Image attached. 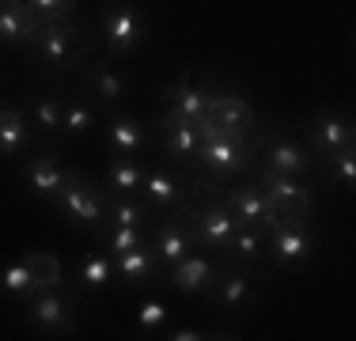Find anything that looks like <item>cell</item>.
<instances>
[{
	"mask_svg": "<svg viewBox=\"0 0 356 341\" xmlns=\"http://www.w3.org/2000/svg\"><path fill=\"white\" fill-rule=\"evenodd\" d=\"M197 125V136H201V148H197V159L193 167L209 170L213 178H239L243 170H250V156L258 148L261 133H235V129H224L216 122H193Z\"/></svg>",
	"mask_w": 356,
	"mask_h": 341,
	"instance_id": "6da1fadb",
	"label": "cell"
},
{
	"mask_svg": "<svg viewBox=\"0 0 356 341\" xmlns=\"http://www.w3.org/2000/svg\"><path fill=\"white\" fill-rule=\"evenodd\" d=\"M35 46L42 49V61L49 68H65V72H76L83 65V54H88V42H83L80 27L72 23V15H65V19H42Z\"/></svg>",
	"mask_w": 356,
	"mask_h": 341,
	"instance_id": "7a4b0ae2",
	"label": "cell"
},
{
	"mask_svg": "<svg viewBox=\"0 0 356 341\" xmlns=\"http://www.w3.org/2000/svg\"><path fill=\"white\" fill-rule=\"evenodd\" d=\"M250 175L258 178V186L269 193V201L277 205V212L288 220H303L307 224L311 212H315V193H311L307 182H300V178L292 175H281V170H269V167H250Z\"/></svg>",
	"mask_w": 356,
	"mask_h": 341,
	"instance_id": "3957f363",
	"label": "cell"
},
{
	"mask_svg": "<svg viewBox=\"0 0 356 341\" xmlns=\"http://www.w3.org/2000/svg\"><path fill=\"white\" fill-rule=\"evenodd\" d=\"M61 216L76 220V224H91V228H103L106 224V190L91 186L80 170H69L65 178V190L54 205Z\"/></svg>",
	"mask_w": 356,
	"mask_h": 341,
	"instance_id": "277c9868",
	"label": "cell"
},
{
	"mask_svg": "<svg viewBox=\"0 0 356 341\" xmlns=\"http://www.w3.org/2000/svg\"><path fill=\"white\" fill-rule=\"evenodd\" d=\"M220 201L227 205V212H232L239 224H250V228H261V232H269V228L281 220V212H277V205L269 201V193L261 190L258 182H235L227 186V190H220Z\"/></svg>",
	"mask_w": 356,
	"mask_h": 341,
	"instance_id": "5b68a950",
	"label": "cell"
},
{
	"mask_svg": "<svg viewBox=\"0 0 356 341\" xmlns=\"http://www.w3.org/2000/svg\"><path fill=\"white\" fill-rule=\"evenodd\" d=\"M103 38H106L110 54H133L148 38V27H144V19L137 15V8L118 4V8H106L103 12Z\"/></svg>",
	"mask_w": 356,
	"mask_h": 341,
	"instance_id": "8992f818",
	"label": "cell"
},
{
	"mask_svg": "<svg viewBox=\"0 0 356 341\" xmlns=\"http://www.w3.org/2000/svg\"><path fill=\"white\" fill-rule=\"evenodd\" d=\"M261 159H266L269 170H281V175L303 178L311 167H315V156L303 141H292V136H261L258 141Z\"/></svg>",
	"mask_w": 356,
	"mask_h": 341,
	"instance_id": "52a82bcc",
	"label": "cell"
},
{
	"mask_svg": "<svg viewBox=\"0 0 356 341\" xmlns=\"http://www.w3.org/2000/svg\"><path fill=\"white\" fill-rule=\"evenodd\" d=\"M269 239H273V254L281 266H300V262L311 258V251H315V235H311V228L303 224V220H288L281 216L273 228L266 232Z\"/></svg>",
	"mask_w": 356,
	"mask_h": 341,
	"instance_id": "ba28073f",
	"label": "cell"
},
{
	"mask_svg": "<svg viewBox=\"0 0 356 341\" xmlns=\"http://www.w3.org/2000/svg\"><path fill=\"white\" fill-rule=\"evenodd\" d=\"M190 178L182 170H167V167H156V170H144L140 178V190H144V201L152 209H163V212H175L178 205H186V193H190Z\"/></svg>",
	"mask_w": 356,
	"mask_h": 341,
	"instance_id": "9c48e42d",
	"label": "cell"
},
{
	"mask_svg": "<svg viewBox=\"0 0 356 341\" xmlns=\"http://www.w3.org/2000/svg\"><path fill=\"white\" fill-rule=\"evenodd\" d=\"M27 319L35 322V326L49 330V334H69L72 330V307L57 288H38V292L31 296Z\"/></svg>",
	"mask_w": 356,
	"mask_h": 341,
	"instance_id": "30bf717a",
	"label": "cell"
},
{
	"mask_svg": "<svg viewBox=\"0 0 356 341\" xmlns=\"http://www.w3.org/2000/svg\"><path fill=\"white\" fill-rule=\"evenodd\" d=\"M307 148H311L315 159H330L341 148H353V125L345 122L341 114H330L326 110V114L315 118V129H311V136H307Z\"/></svg>",
	"mask_w": 356,
	"mask_h": 341,
	"instance_id": "8fae6325",
	"label": "cell"
},
{
	"mask_svg": "<svg viewBox=\"0 0 356 341\" xmlns=\"http://www.w3.org/2000/svg\"><path fill=\"white\" fill-rule=\"evenodd\" d=\"M205 118L216 125H224V129H235V133H258L254 106L243 95H209Z\"/></svg>",
	"mask_w": 356,
	"mask_h": 341,
	"instance_id": "7c38bea8",
	"label": "cell"
},
{
	"mask_svg": "<svg viewBox=\"0 0 356 341\" xmlns=\"http://www.w3.org/2000/svg\"><path fill=\"white\" fill-rule=\"evenodd\" d=\"M152 243H156V258L163 262V266H175L178 258H186V254H190V246H193V239H190V228H186L182 212L175 209L171 216L156 228Z\"/></svg>",
	"mask_w": 356,
	"mask_h": 341,
	"instance_id": "4fadbf2b",
	"label": "cell"
},
{
	"mask_svg": "<svg viewBox=\"0 0 356 341\" xmlns=\"http://www.w3.org/2000/svg\"><path fill=\"white\" fill-rule=\"evenodd\" d=\"M23 175H27L31 190H35L42 201L57 205V198H61V190H65V178H69V167H61L54 156H38L35 164L23 167Z\"/></svg>",
	"mask_w": 356,
	"mask_h": 341,
	"instance_id": "5bb4252c",
	"label": "cell"
},
{
	"mask_svg": "<svg viewBox=\"0 0 356 341\" xmlns=\"http://www.w3.org/2000/svg\"><path fill=\"white\" fill-rule=\"evenodd\" d=\"M171 285L178 292H205L216 285V266L205 254H186L171 266Z\"/></svg>",
	"mask_w": 356,
	"mask_h": 341,
	"instance_id": "9a60e30c",
	"label": "cell"
},
{
	"mask_svg": "<svg viewBox=\"0 0 356 341\" xmlns=\"http://www.w3.org/2000/svg\"><path fill=\"white\" fill-rule=\"evenodd\" d=\"M163 95L171 106L167 110H175L182 122H205V102H209V91H201V88H193L190 80H175L171 88H163Z\"/></svg>",
	"mask_w": 356,
	"mask_h": 341,
	"instance_id": "2e32d148",
	"label": "cell"
},
{
	"mask_svg": "<svg viewBox=\"0 0 356 341\" xmlns=\"http://www.w3.org/2000/svg\"><path fill=\"white\" fill-rule=\"evenodd\" d=\"M216 285H220V303H227L232 311H243L250 303V277L235 262H220L216 266Z\"/></svg>",
	"mask_w": 356,
	"mask_h": 341,
	"instance_id": "e0dca14e",
	"label": "cell"
},
{
	"mask_svg": "<svg viewBox=\"0 0 356 341\" xmlns=\"http://www.w3.org/2000/svg\"><path fill=\"white\" fill-rule=\"evenodd\" d=\"M197 148H201V136H197V125L193 122H175V125H163V152L178 164H193L197 159Z\"/></svg>",
	"mask_w": 356,
	"mask_h": 341,
	"instance_id": "ac0fdd59",
	"label": "cell"
},
{
	"mask_svg": "<svg viewBox=\"0 0 356 341\" xmlns=\"http://www.w3.org/2000/svg\"><path fill=\"white\" fill-rule=\"evenodd\" d=\"M83 80H88V88L95 91L99 102H118L125 95V88H129V80H125L118 68H110L106 61H95L88 72H83Z\"/></svg>",
	"mask_w": 356,
	"mask_h": 341,
	"instance_id": "d6986e66",
	"label": "cell"
},
{
	"mask_svg": "<svg viewBox=\"0 0 356 341\" xmlns=\"http://www.w3.org/2000/svg\"><path fill=\"white\" fill-rule=\"evenodd\" d=\"M106 141H110V148H114L118 156H137L148 136H144V129L133 122V118L118 114V118H110V122H106Z\"/></svg>",
	"mask_w": 356,
	"mask_h": 341,
	"instance_id": "ffe728a7",
	"label": "cell"
},
{
	"mask_svg": "<svg viewBox=\"0 0 356 341\" xmlns=\"http://www.w3.org/2000/svg\"><path fill=\"white\" fill-rule=\"evenodd\" d=\"M27 122H23V110L19 106H0V156H19V148L27 144Z\"/></svg>",
	"mask_w": 356,
	"mask_h": 341,
	"instance_id": "44dd1931",
	"label": "cell"
},
{
	"mask_svg": "<svg viewBox=\"0 0 356 341\" xmlns=\"http://www.w3.org/2000/svg\"><path fill=\"white\" fill-rule=\"evenodd\" d=\"M114 277H122V280H148V277H156V254H148L144 246L122 251L114 258Z\"/></svg>",
	"mask_w": 356,
	"mask_h": 341,
	"instance_id": "7402d4cb",
	"label": "cell"
},
{
	"mask_svg": "<svg viewBox=\"0 0 356 341\" xmlns=\"http://www.w3.org/2000/svg\"><path fill=\"white\" fill-rule=\"evenodd\" d=\"M23 262H27V269H31V277H35L38 288H65L61 262L49 251H31V254H23Z\"/></svg>",
	"mask_w": 356,
	"mask_h": 341,
	"instance_id": "603a6c76",
	"label": "cell"
},
{
	"mask_svg": "<svg viewBox=\"0 0 356 341\" xmlns=\"http://www.w3.org/2000/svg\"><path fill=\"white\" fill-rule=\"evenodd\" d=\"M99 125V110L91 102H65V114H61V133L69 136H83Z\"/></svg>",
	"mask_w": 356,
	"mask_h": 341,
	"instance_id": "cb8c5ba5",
	"label": "cell"
},
{
	"mask_svg": "<svg viewBox=\"0 0 356 341\" xmlns=\"http://www.w3.org/2000/svg\"><path fill=\"white\" fill-rule=\"evenodd\" d=\"M140 178H144V167H137L129 156H114V159H110V170H106L110 190H118V193H133V190L140 186Z\"/></svg>",
	"mask_w": 356,
	"mask_h": 341,
	"instance_id": "d4e9b609",
	"label": "cell"
},
{
	"mask_svg": "<svg viewBox=\"0 0 356 341\" xmlns=\"http://www.w3.org/2000/svg\"><path fill=\"white\" fill-rule=\"evenodd\" d=\"M0 288L12 292V296H35L38 292V285H35V277H31V269H27V262H23V258L0 266Z\"/></svg>",
	"mask_w": 356,
	"mask_h": 341,
	"instance_id": "484cf974",
	"label": "cell"
},
{
	"mask_svg": "<svg viewBox=\"0 0 356 341\" xmlns=\"http://www.w3.org/2000/svg\"><path fill=\"white\" fill-rule=\"evenodd\" d=\"M61 114H65V102L54 95H38L31 102V122L46 133H61Z\"/></svg>",
	"mask_w": 356,
	"mask_h": 341,
	"instance_id": "4316f807",
	"label": "cell"
},
{
	"mask_svg": "<svg viewBox=\"0 0 356 341\" xmlns=\"http://www.w3.org/2000/svg\"><path fill=\"white\" fill-rule=\"evenodd\" d=\"M76 273H80L83 288H103V285H110V277H114V262H110L106 254H88Z\"/></svg>",
	"mask_w": 356,
	"mask_h": 341,
	"instance_id": "83f0119b",
	"label": "cell"
},
{
	"mask_svg": "<svg viewBox=\"0 0 356 341\" xmlns=\"http://www.w3.org/2000/svg\"><path fill=\"white\" fill-rule=\"evenodd\" d=\"M322 170H326V175L334 178V182L353 186V182H356V152H353V148H341L337 156L322 159Z\"/></svg>",
	"mask_w": 356,
	"mask_h": 341,
	"instance_id": "f1b7e54d",
	"label": "cell"
},
{
	"mask_svg": "<svg viewBox=\"0 0 356 341\" xmlns=\"http://www.w3.org/2000/svg\"><path fill=\"white\" fill-rule=\"evenodd\" d=\"M163 322H167V307H163V300H144V303H140L137 326L144 330V334H156Z\"/></svg>",
	"mask_w": 356,
	"mask_h": 341,
	"instance_id": "f546056e",
	"label": "cell"
},
{
	"mask_svg": "<svg viewBox=\"0 0 356 341\" xmlns=\"http://www.w3.org/2000/svg\"><path fill=\"white\" fill-rule=\"evenodd\" d=\"M27 8L42 19H65L76 12V0H27Z\"/></svg>",
	"mask_w": 356,
	"mask_h": 341,
	"instance_id": "4dcf8cb0",
	"label": "cell"
},
{
	"mask_svg": "<svg viewBox=\"0 0 356 341\" xmlns=\"http://www.w3.org/2000/svg\"><path fill=\"white\" fill-rule=\"evenodd\" d=\"M106 239H110V246H114V254H122V251L140 246L144 243V232H140V228H110Z\"/></svg>",
	"mask_w": 356,
	"mask_h": 341,
	"instance_id": "1f68e13d",
	"label": "cell"
},
{
	"mask_svg": "<svg viewBox=\"0 0 356 341\" xmlns=\"http://www.w3.org/2000/svg\"><path fill=\"white\" fill-rule=\"evenodd\" d=\"M167 338H171V341H201L205 334H201V330H190V326H178L175 334H167Z\"/></svg>",
	"mask_w": 356,
	"mask_h": 341,
	"instance_id": "d6a6232c",
	"label": "cell"
}]
</instances>
